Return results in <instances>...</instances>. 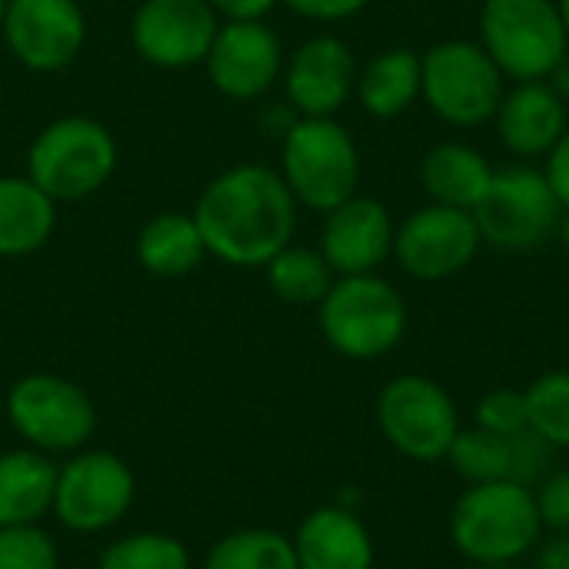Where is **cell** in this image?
Segmentation results:
<instances>
[{"mask_svg":"<svg viewBox=\"0 0 569 569\" xmlns=\"http://www.w3.org/2000/svg\"><path fill=\"white\" fill-rule=\"evenodd\" d=\"M297 210L280 170L237 163L217 173L193 203L207 253L230 267H267L297 233Z\"/></svg>","mask_w":569,"mask_h":569,"instance_id":"cell-1","label":"cell"},{"mask_svg":"<svg viewBox=\"0 0 569 569\" xmlns=\"http://www.w3.org/2000/svg\"><path fill=\"white\" fill-rule=\"evenodd\" d=\"M543 533L533 490L513 480L467 487L450 513V543L473 567L523 563L543 543Z\"/></svg>","mask_w":569,"mask_h":569,"instance_id":"cell-2","label":"cell"},{"mask_svg":"<svg viewBox=\"0 0 569 569\" xmlns=\"http://www.w3.org/2000/svg\"><path fill=\"white\" fill-rule=\"evenodd\" d=\"M120 163V147L110 127L87 113H67L40 127L27 147V177L57 203H73L100 193Z\"/></svg>","mask_w":569,"mask_h":569,"instance_id":"cell-3","label":"cell"},{"mask_svg":"<svg viewBox=\"0 0 569 569\" xmlns=\"http://www.w3.org/2000/svg\"><path fill=\"white\" fill-rule=\"evenodd\" d=\"M280 177L293 200L330 213L360 187V147L337 117H297L280 133Z\"/></svg>","mask_w":569,"mask_h":569,"instance_id":"cell-4","label":"cell"},{"mask_svg":"<svg viewBox=\"0 0 569 569\" xmlns=\"http://www.w3.org/2000/svg\"><path fill=\"white\" fill-rule=\"evenodd\" d=\"M323 340L347 360H380L407 333V303L380 273L337 277L317 303Z\"/></svg>","mask_w":569,"mask_h":569,"instance_id":"cell-5","label":"cell"},{"mask_svg":"<svg viewBox=\"0 0 569 569\" xmlns=\"http://www.w3.org/2000/svg\"><path fill=\"white\" fill-rule=\"evenodd\" d=\"M480 47L507 80H547L569 50L557 0H483Z\"/></svg>","mask_w":569,"mask_h":569,"instance_id":"cell-6","label":"cell"},{"mask_svg":"<svg viewBox=\"0 0 569 569\" xmlns=\"http://www.w3.org/2000/svg\"><path fill=\"white\" fill-rule=\"evenodd\" d=\"M427 107L450 127L470 130L493 123L507 93V77L480 47V40H440L420 53Z\"/></svg>","mask_w":569,"mask_h":569,"instance_id":"cell-7","label":"cell"},{"mask_svg":"<svg viewBox=\"0 0 569 569\" xmlns=\"http://www.w3.org/2000/svg\"><path fill=\"white\" fill-rule=\"evenodd\" d=\"M377 427L387 443L413 463L447 460L450 443L463 430L447 387L423 373H400L380 390Z\"/></svg>","mask_w":569,"mask_h":569,"instance_id":"cell-8","label":"cell"},{"mask_svg":"<svg viewBox=\"0 0 569 569\" xmlns=\"http://www.w3.org/2000/svg\"><path fill=\"white\" fill-rule=\"evenodd\" d=\"M560 200L537 167H503L493 173L483 200L473 207L483 243L503 253H530L553 240L560 223Z\"/></svg>","mask_w":569,"mask_h":569,"instance_id":"cell-9","label":"cell"},{"mask_svg":"<svg viewBox=\"0 0 569 569\" xmlns=\"http://www.w3.org/2000/svg\"><path fill=\"white\" fill-rule=\"evenodd\" d=\"M7 420L40 453H70L97 427L90 397L57 373L20 377L7 393Z\"/></svg>","mask_w":569,"mask_h":569,"instance_id":"cell-10","label":"cell"},{"mask_svg":"<svg viewBox=\"0 0 569 569\" xmlns=\"http://www.w3.org/2000/svg\"><path fill=\"white\" fill-rule=\"evenodd\" d=\"M483 247L473 210L427 203L413 210L393 237V260L423 283H440L463 273Z\"/></svg>","mask_w":569,"mask_h":569,"instance_id":"cell-11","label":"cell"},{"mask_svg":"<svg viewBox=\"0 0 569 569\" xmlns=\"http://www.w3.org/2000/svg\"><path fill=\"white\" fill-rule=\"evenodd\" d=\"M133 493V473L120 457L87 450L57 470L53 513L73 533H100L127 517Z\"/></svg>","mask_w":569,"mask_h":569,"instance_id":"cell-12","label":"cell"},{"mask_svg":"<svg viewBox=\"0 0 569 569\" xmlns=\"http://www.w3.org/2000/svg\"><path fill=\"white\" fill-rule=\"evenodd\" d=\"M220 17L210 0H140L130 17V43L150 67H203Z\"/></svg>","mask_w":569,"mask_h":569,"instance_id":"cell-13","label":"cell"},{"mask_svg":"<svg viewBox=\"0 0 569 569\" xmlns=\"http://www.w3.org/2000/svg\"><path fill=\"white\" fill-rule=\"evenodd\" d=\"M3 43L33 73L67 70L87 43V13L77 0H7Z\"/></svg>","mask_w":569,"mask_h":569,"instance_id":"cell-14","label":"cell"},{"mask_svg":"<svg viewBox=\"0 0 569 569\" xmlns=\"http://www.w3.org/2000/svg\"><path fill=\"white\" fill-rule=\"evenodd\" d=\"M360 63L337 33L307 37L283 60V97L297 117H337L357 93Z\"/></svg>","mask_w":569,"mask_h":569,"instance_id":"cell-15","label":"cell"},{"mask_svg":"<svg viewBox=\"0 0 569 569\" xmlns=\"http://www.w3.org/2000/svg\"><path fill=\"white\" fill-rule=\"evenodd\" d=\"M283 60V43L267 20H223L203 70L227 100H257L280 83Z\"/></svg>","mask_w":569,"mask_h":569,"instance_id":"cell-16","label":"cell"},{"mask_svg":"<svg viewBox=\"0 0 569 569\" xmlns=\"http://www.w3.org/2000/svg\"><path fill=\"white\" fill-rule=\"evenodd\" d=\"M397 223L377 197L353 193L330 213H323L320 253L337 277L377 273L393 257Z\"/></svg>","mask_w":569,"mask_h":569,"instance_id":"cell-17","label":"cell"},{"mask_svg":"<svg viewBox=\"0 0 569 569\" xmlns=\"http://www.w3.org/2000/svg\"><path fill=\"white\" fill-rule=\"evenodd\" d=\"M493 123L513 157L537 160L547 157L567 133L569 107L547 80H523L503 93Z\"/></svg>","mask_w":569,"mask_h":569,"instance_id":"cell-18","label":"cell"},{"mask_svg":"<svg viewBox=\"0 0 569 569\" xmlns=\"http://www.w3.org/2000/svg\"><path fill=\"white\" fill-rule=\"evenodd\" d=\"M293 553L300 569H373L377 560L367 523L357 517V510L340 503L303 517L293 537Z\"/></svg>","mask_w":569,"mask_h":569,"instance_id":"cell-19","label":"cell"},{"mask_svg":"<svg viewBox=\"0 0 569 569\" xmlns=\"http://www.w3.org/2000/svg\"><path fill=\"white\" fill-rule=\"evenodd\" d=\"M57 230V200L27 173L0 177V257L17 260L43 250Z\"/></svg>","mask_w":569,"mask_h":569,"instance_id":"cell-20","label":"cell"},{"mask_svg":"<svg viewBox=\"0 0 569 569\" xmlns=\"http://www.w3.org/2000/svg\"><path fill=\"white\" fill-rule=\"evenodd\" d=\"M493 173H497L493 163L477 147L460 140L433 143L420 163V183L430 203L457 207V210H473L483 200Z\"/></svg>","mask_w":569,"mask_h":569,"instance_id":"cell-21","label":"cell"},{"mask_svg":"<svg viewBox=\"0 0 569 569\" xmlns=\"http://www.w3.org/2000/svg\"><path fill=\"white\" fill-rule=\"evenodd\" d=\"M207 257L210 253H207V243L193 213H183V210L153 213L137 233V260L147 273L160 280L187 277Z\"/></svg>","mask_w":569,"mask_h":569,"instance_id":"cell-22","label":"cell"},{"mask_svg":"<svg viewBox=\"0 0 569 569\" xmlns=\"http://www.w3.org/2000/svg\"><path fill=\"white\" fill-rule=\"evenodd\" d=\"M420 87H423L420 53L407 47H393V50L370 57L357 73L360 107L377 120L403 117L420 100Z\"/></svg>","mask_w":569,"mask_h":569,"instance_id":"cell-23","label":"cell"},{"mask_svg":"<svg viewBox=\"0 0 569 569\" xmlns=\"http://www.w3.org/2000/svg\"><path fill=\"white\" fill-rule=\"evenodd\" d=\"M57 467L47 453L27 447L0 453V527L37 523L53 510Z\"/></svg>","mask_w":569,"mask_h":569,"instance_id":"cell-24","label":"cell"},{"mask_svg":"<svg viewBox=\"0 0 569 569\" xmlns=\"http://www.w3.org/2000/svg\"><path fill=\"white\" fill-rule=\"evenodd\" d=\"M263 270L273 297L293 307H317L337 280L320 247H300V243H287L277 257L267 260Z\"/></svg>","mask_w":569,"mask_h":569,"instance_id":"cell-25","label":"cell"},{"mask_svg":"<svg viewBox=\"0 0 569 569\" xmlns=\"http://www.w3.org/2000/svg\"><path fill=\"white\" fill-rule=\"evenodd\" d=\"M203 569H300L293 540L277 530H237L213 543Z\"/></svg>","mask_w":569,"mask_h":569,"instance_id":"cell-26","label":"cell"},{"mask_svg":"<svg viewBox=\"0 0 569 569\" xmlns=\"http://www.w3.org/2000/svg\"><path fill=\"white\" fill-rule=\"evenodd\" d=\"M447 463L467 487L510 480V440L477 423L463 427L447 450Z\"/></svg>","mask_w":569,"mask_h":569,"instance_id":"cell-27","label":"cell"},{"mask_svg":"<svg viewBox=\"0 0 569 569\" xmlns=\"http://www.w3.org/2000/svg\"><path fill=\"white\" fill-rule=\"evenodd\" d=\"M530 430L553 450H569V370H547L527 390Z\"/></svg>","mask_w":569,"mask_h":569,"instance_id":"cell-28","label":"cell"},{"mask_svg":"<svg viewBox=\"0 0 569 569\" xmlns=\"http://www.w3.org/2000/svg\"><path fill=\"white\" fill-rule=\"evenodd\" d=\"M97 569H190V557L177 537L133 533L107 547Z\"/></svg>","mask_w":569,"mask_h":569,"instance_id":"cell-29","label":"cell"},{"mask_svg":"<svg viewBox=\"0 0 569 569\" xmlns=\"http://www.w3.org/2000/svg\"><path fill=\"white\" fill-rule=\"evenodd\" d=\"M0 569H60V557L37 523L0 527Z\"/></svg>","mask_w":569,"mask_h":569,"instance_id":"cell-30","label":"cell"},{"mask_svg":"<svg viewBox=\"0 0 569 569\" xmlns=\"http://www.w3.org/2000/svg\"><path fill=\"white\" fill-rule=\"evenodd\" d=\"M473 423L497 433V437H517L530 430V413H527V393L517 387H493L480 397L473 410Z\"/></svg>","mask_w":569,"mask_h":569,"instance_id":"cell-31","label":"cell"},{"mask_svg":"<svg viewBox=\"0 0 569 569\" xmlns=\"http://www.w3.org/2000/svg\"><path fill=\"white\" fill-rule=\"evenodd\" d=\"M553 463V447L537 437L533 430H523L517 437H510V480L520 487H537Z\"/></svg>","mask_w":569,"mask_h":569,"instance_id":"cell-32","label":"cell"},{"mask_svg":"<svg viewBox=\"0 0 569 569\" xmlns=\"http://www.w3.org/2000/svg\"><path fill=\"white\" fill-rule=\"evenodd\" d=\"M533 500L547 530L569 533V470H550L533 487Z\"/></svg>","mask_w":569,"mask_h":569,"instance_id":"cell-33","label":"cell"},{"mask_svg":"<svg viewBox=\"0 0 569 569\" xmlns=\"http://www.w3.org/2000/svg\"><path fill=\"white\" fill-rule=\"evenodd\" d=\"M280 3L313 23H340L357 17L370 0H280Z\"/></svg>","mask_w":569,"mask_h":569,"instance_id":"cell-34","label":"cell"},{"mask_svg":"<svg viewBox=\"0 0 569 569\" xmlns=\"http://www.w3.org/2000/svg\"><path fill=\"white\" fill-rule=\"evenodd\" d=\"M543 177H547V183L553 187V193H557L560 207L569 210V127H567V133L557 140V147L547 153Z\"/></svg>","mask_w":569,"mask_h":569,"instance_id":"cell-35","label":"cell"},{"mask_svg":"<svg viewBox=\"0 0 569 569\" xmlns=\"http://www.w3.org/2000/svg\"><path fill=\"white\" fill-rule=\"evenodd\" d=\"M220 20H267L280 0H210Z\"/></svg>","mask_w":569,"mask_h":569,"instance_id":"cell-36","label":"cell"},{"mask_svg":"<svg viewBox=\"0 0 569 569\" xmlns=\"http://www.w3.org/2000/svg\"><path fill=\"white\" fill-rule=\"evenodd\" d=\"M537 569H569V533H557L537 557Z\"/></svg>","mask_w":569,"mask_h":569,"instance_id":"cell-37","label":"cell"},{"mask_svg":"<svg viewBox=\"0 0 569 569\" xmlns=\"http://www.w3.org/2000/svg\"><path fill=\"white\" fill-rule=\"evenodd\" d=\"M547 83L557 90V97H560V100H563V103L569 107V50L563 53V57H560V60H557V67L550 70Z\"/></svg>","mask_w":569,"mask_h":569,"instance_id":"cell-38","label":"cell"},{"mask_svg":"<svg viewBox=\"0 0 569 569\" xmlns=\"http://www.w3.org/2000/svg\"><path fill=\"white\" fill-rule=\"evenodd\" d=\"M553 240H560V247L569 253V210L560 213V223H557V233H553Z\"/></svg>","mask_w":569,"mask_h":569,"instance_id":"cell-39","label":"cell"},{"mask_svg":"<svg viewBox=\"0 0 569 569\" xmlns=\"http://www.w3.org/2000/svg\"><path fill=\"white\" fill-rule=\"evenodd\" d=\"M557 7H560V17H563V27L569 33V0H557Z\"/></svg>","mask_w":569,"mask_h":569,"instance_id":"cell-40","label":"cell"},{"mask_svg":"<svg viewBox=\"0 0 569 569\" xmlns=\"http://www.w3.org/2000/svg\"><path fill=\"white\" fill-rule=\"evenodd\" d=\"M477 569H527V567H520V563H507V567H477Z\"/></svg>","mask_w":569,"mask_h":569,"instance_id":"cell-41","label":"cell"},{"mask_svg":"<svg viewBox=\"0 0 569 569\" xmlns=\"http://www.w3.org/2000/svg\"><path fill=\"white\" fill-rule=\"evenodd\" d=\"M3 13H7V0H0V27H3Z\"/></svg>","mask_w":569,"mask_h":569,"instance_id":"cell-42","label":"cell"}]
</instances>
